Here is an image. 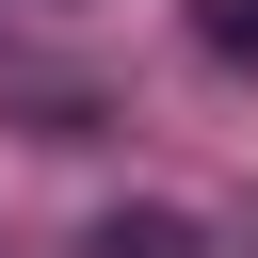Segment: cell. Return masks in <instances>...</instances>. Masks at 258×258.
Masks as SVG:
<instances>
[{
    "instance_id": "6da1fadb",
    "label": "cell",
    "mask_w": 258,
    "mask_h": 258,
    "mask_svg": "<svg viewBox=\"0 0 258 258\" xmlns=\"http://www.w3.org/2000/svg\"><path fill=\"white\" fill-rule=\"evenodd\" d=\"M210 48H242V64H258V0H210Z\"/></svg>"
}]
</instances>
